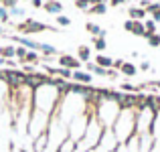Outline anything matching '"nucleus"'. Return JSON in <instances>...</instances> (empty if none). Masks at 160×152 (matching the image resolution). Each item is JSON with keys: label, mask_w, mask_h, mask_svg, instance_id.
<instances>
[{"label": "nucleus", "mask_w": 160, "mask_h": 152, "mask_svg": "<svg viewBox=\"0 0 160 152\" xmlns=\"http://www.w3.org/2000/svg\"><path fill=\"white\" fill-rule=\"evenodd\" d=\"M31 2H32V6H35V8L43 6V0H31Z\"/></svg>", "instance_id": "nucleus-29"}, {"label": "nucleus", "mask_w": 160, "mask_h": 152, "mask_svg": "<svg viewBox=\"0 0 160 152\" xmlns=\"http://www.w3.org/2000/svg\"><path fill=\"white\" fill-rule=\"evenodd\" d=\"M130 16H132V20H140L146 16V10L144 8H130Z\"/></svg>", "instance_id": "nucleus-11"}, {"label": "nucleus", "mask_w": 160, "mask_h": 152, "mask_svg": "<svg viewBox=\"0 0 160 152\" xmlns=\"http://www.w3.org/2000/svg\"><path fill=\"white\" fill-rule=\"evenodd\" d=\"M39 61V53L37 51H28L27 57H24V63H37Z\"/></svg>", "instance_id": "nucleus-17"}, {"label": "nucleus", "mask_w": 160, "mask_h": 152, "mask_svg": "<svg viewBox=\"0 0 160 152\" xmlns=\"http://www.w3.org/2000/svg\"><path fill=\"white\" fill-rule=\"evenodd\" d=\"M95 65L103 67V69H109V67H113V61L106 55H98V59H95Z\"/></svg>", "instance_id": "nucleus-9"}, {"label": "nucleus", "mask_w": 160, "mask_h": 152, "mask_svg": "<svg viewBox=\"0 0 160 152\" xmlns=\"http://www.w3.org/2000/svg\"><path fill=\"white\" fill-rule=\"evenodd\" d=\"M57 23L61 24V27H69V24H71V18H69V16H63V14H59V16H57Z\"/></svg>", "instance_id": "nucleus-21"}, {"label": "nucleus", "mask_w": 160, "mask_h": 152, "mask_svg": "<svg viewBox=\"0 0 160 152\" xmlns=\"http://www.w3.org/2000/svg\"><path fill=\"white\" fill-rule=\"evenodd\" d=\"M75 6L81 8V10H89V2L87 0H75Z\"/></svg>", "instance_id": "nucleus-24"}, {"label": "nucleus", "mask_w": 160, "mask_h": 152, "mask_svg": "<svg viewBox=\"0 0 160 152\" xmlns=\"http://www.w3.org/2000/svg\"><path fill=\"white\" fill-rule=\"evenodd\" d=\"M71 77H73L77 83H91V75L85 73V71H79V69L73 71V75H71Z\"/></svg>", "instance_id": "nucleus-7"}, {"label": "nucleus", "mask_w": 160, "mask_h": 152, "mask_svg": "<svg viewBox=\"0 0 160 152\" xmlns=\"http://www.w3.org/2000/svg\"><path fill=\"white\" fill-rule=\"evenodd\" d=\"M59 65L65 67V69H75L77 71L79 67H81V61L75 59V57H71V55H61V57H59Z\"/></svg>", "instance_id": "nucleus-5"}, {"label": "nucleus", "mask_w": 160, "mask_h": 152, "mask_svg": "<svg viewBox=\"0 0 160 152\" xmlns=\"http://www.w3.org/2000/svg\"><path fill=\"white\" fill-rule=\"evenodd\" d=\"M49 122H51V116H49V114H43V112H39V109H32L31 118H28V124H27V132L31 134L32 138H39L41 134L47 132Z\"/></svg>", "instance_id": "nucleus-2"}, {"label": "nucleus", "mask_w": 160, "mask_h": 152, "mask_svg": "<svg viewBox=\"0 0 160 152\" xmlns=\"http://www.w3.org/2000/svg\"><path fill=\"white\" fill-rule=\"evenodd\" d=\"M77 55H79V61H89V55H91V51H89V47H79Z\"/></svg>", "instance_id": "nucleus-13"}, {"label": "nucleus", "mask_w": 160, "mask_h": 152, "mask_svg": "<svg viewBox=\"0 0 160 152\" xmlns=\"http://www.w3.org/2000/svg\"><path fill=\"white\" fill-rule=\"evenodd\" d=\"M63 98V89H59L53 81L37 85L32 89V109H39L43 114L53 116L57 112V105Z\"/></svg>", "instance_id": "nucleus-1"}, {"label": "nucleus", "mask_w": 160, "mask_h": 152, "mask_svg": "<svg viewBox=\"0 0 160 152\" xmlns=\"http://www.w3.org/2000/svg\"><path fill=\"white\" fill-rule=\"evenodd\" d=\"M130 33L140 35V37H146V28H144V24H142L140 20H132V28H130Z\"/></svg>", "instance_id": "nucleus-8"}, {"label": "nucleus", "mask_w": 160, "mask_h": 152, "mask_svg": "<svg viewBox=\"0 0 160 152\" xmlns=\"http://www.w3.org/2000/svg\"><path fill=\"white\" fill-rule=\"evenodd\" d=\"M87 31H89L91 35H95V37H103V35H106V31H103V28H99L98 24H93V23L87 24Z\"/></svg>", "instance_id": "nucleus-12"}, {"label": "nucleus", "mask_w": 160, "mask_h": 152, "mask_svg": "<svg viewBox=\"0 0 160 152\" xmlns=\"http://www.w3.org/2000/svg\"><path fill=\"white\" fill-rule=\"evenodd\" d=\"M154 85H156V87H160V81H158V83H154Z\"/></svg>", "instance_id": "nucleus-31"}, {"label": "nucleus", "mask_w": 160, "mask_h": 152, "mask_svg": "<svg viewBox=\"0 0 160 152\" xmlns=\"http://www.w3.org/2000/svg\"><path fill=\"white\" fill-rule=\"evenodd\" d=\"M108 8H106V4H95V6H89V10L87 12H93V14H103V12H106Z\"/></svg>", "instance_id": "nucleus-16"}, {"label": "nucleus", "mask_w": 160, "mask_h": 152, "mask_svg": "<svg viewBox=\"0 0 160 152\" xmlns=\"http://www.w3.org/2000/svg\"><path fill=\"white\" fill-rule=\"evenodd\" d=\"M39 51H43L47 57H49V55H55V53H57V49H55L53 45H47V43H41V45H39Z\"/></svg>", "instance_id": "nucleus-14"}, {"label": "nucleus", "mask_w": 160, "mask_h": 152, "mask_svg": "<svg viewBox=\"0 0 160 152\" xmlns=\"http://www.w3.org/2000/svg\"><path fill=\"white\" fill-rule=\"evenodd\" d=\"M0 57H4V59L16 57V47H0Z\"/></svg>", "instance_id": "nucleus-10"}, {"label": "nucleus", "mask_w": 160, "mask_h": 152, "mask_svg": "<svg viewBox=\"0 0 160 152\" xmlns=\"http://www.w3.org/2000/svg\"><path fill=\"white\" fill-rule=\"evenodd\" d=\"M87 124H89V118H87L85 114H79V116H75L73 120L67 124V136H69V140H73L75 144H77V142L83 138V134H85Z\"/></svg>", "instance_id": "nucleus-3"}, {"label": "nucleus", "mask_w": 160, "mask_h": 152, "mask_svg": "<svg viewBox=\"0 0 160 152\" xmlns=\"http://www.w3.org/2000/svg\"><path fill=\"white\" fill-rule=\"evenodd\" d=\"M122 87H124L126 91H138V89H140V87H134V85H130V83H124Z\"/></svg>", "instance_id": "nucleus-27"}, {"label": "nucleus", "mask_w": 160, "mask_h": 152, "mask_svg": "<svg viewBox=\"0 0 160 152\" xmlns=\"http://www.w3.org/2000/svg\"><path fill=\"white\" fill-rule=\"evenodd\" d=\"M144 28H146V37L154 35V31H156V23H154V20H148V23L144 24Z\"/></svg>", "instance_id": "nucleus-18"}, {"label": "nucleus", "mask_w": 160, "mask_h": 152, "mask_svg": "<svg viewBox=\"0 0 160 152\" xmlns=\"http://www.w3.org/2000/svg\"><path fill=\"white\" fill-rule=\"evenodd\" d=\"M43 6H45V10H47L49 14H59V12L63 10L61 2H57V0H49V2H45V4H43Z\"/></svg>", "instance_id": "nucleus-6"}, {"label": "nucleus", "mask_w": 160, "mask_h": 152, "mask_svg": "<svg viewBox=\"0 0 160 152\" xmlns=\"http://www.w3.org/2000/svg\"><path fill=\"white\" fill-rule=\"evenodd\" d=\"M55 75H61V77L69 79L71 75H73V71H71V69H65V67H59V69H57V73H55Z\"/></svg>", "instance_id": "nucleus-20"}, {"label": "nucleus", "mask_w": 160, "mask_h": 152, "mask_svg": "<svg viewBox=\"0 0 160 152\" xmlns=\"http://www.w3.org/2000/svg\"><path fill=\"white\" fill-rule=\"evenodd\" d=\"M2 2V6L4 8H12V6H16V0H0Z\"/></svg>", "instance_id": "nucleus-26"}, {"label": "nucleus", "mask_w": 160, "mask_h": 152, "mask_svg": "<svg viewBox=\"0 0 160 152\" xmlns=\"http://www.w3.org/2000/svg\"><path fill=\"white\" fill-rule=\"evenodd\" d=\"M152 16H154V18H152L154 23H158V20H160V8H156V10L152 12Z\"/></svg>", "instance_id": "nucleus-28"}, {"label": "nucleus", "mask_w": 160, "mask_h": 152, "mask_svg": "<svg viewBox=\"0 0 160 152\" xmlns=\"http://www.w3.org/2000/svg\"><path fill=\"white\" fill-rule=\"evenodd\" d=\"M27 53H28V49H24V47H16V57H18L20 61H24Z\"/></svg>", "instance_id": "nucleus-23"}, {"label": "nucleus", "mask_w": 160, "mask_h": 152, "mask_svg": "<svg viewBox=\"0 0 160 152\" xmlns=\"http://www.w3.org/2000/svg\"><path fill=\"white\" fill-rule=\"evenodd\" d=\"M18 31H22V33H27V35H32V33H41V31H49L51 27H47V24H43V23H37V20H27V23H22V24H18ZM53 31V28H51Z\"/></svg>", "instance_id": "nucleus-4"}, {"label": "nucleus", "mask_w": 160, "mask_h": 152, "mask_svg": "<svg viewBox=\"0 0 160 152\" xmlns=\"http://www.w3.org/2000/svg\"><path fill=\"white\" fill-rule=\"evenodd\" d=\"M124 2H126V0H112L113 6H118V4H124Z\"/></svg>", "instance_id": "nucleus-30"}, {"label": "nucleus", "mask_w": 160, "mask_h": 152, "mask_svg": "<svg viewBox=\"0 0 160 152\" xmlns=\"http://www.w3.org/2000/svg\"><path fill=\"white\" fill-rule=\"evenodd\" d=\"M122 73H126V75H136V67L132 65V63H122Z\"/></svg>", "instance_id": "nucleus-15"}, {"label": "nucleus", "mask_w": 160, "mask_h": 152, "mask_svg": "<svg viewBox=\"0 0 160 152\" xmlns=\"http://www.w3.org/2000/svg\"><path fill=\"white\" fill-rule=\"evenodd\" d=\"M8 18H10V16H8V8H4L2 4H0V20H2V23H6Z\"/></svg>", "instance_id": "nucleus-25"}, {"label": "nucleus", "mask_w": 160, "mask_h": 152, "mask_svg": "<svg viewBox=\"0 0 160 152\" xmlns=\"http://www.w3.org/2000/svg\"><path fill=\"white\" fill-rule=\"evenodd\" d=\"M93 43H95V49H98V51H103V49L108 47V43H106V39H103V37H95Z\"/></svg>", "instance_id": "nucleus-19"}, {"label": "nucleus", "mask_w": 160, "mask_h": 152, "mask_svg": "<svg viewBox=\"0 0 160 152\" xmlns=\"http://www.w3.org/2000/svg\"><path fill=\"white\" fill-rule=\"evenodd\" d=\"M148 43H150V47H158V45H160V35H150Z\"/></svg>", "instance_id": "nucleus-22"}]
</instances>
